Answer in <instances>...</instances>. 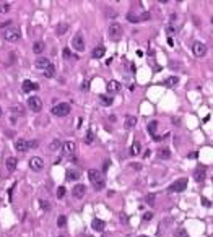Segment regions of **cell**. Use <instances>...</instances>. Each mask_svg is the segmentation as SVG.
<instances>
[{
  "label": "cell",
  "mask_w": 213,
  "mask_h": 237,
  "mask_svg": "<svg viewBox=\"0 0 213 237\" xmlns=\"http://www.w3.org/2000/svg\"><path fill=\"white\" fill-rule=\"evenodd\" d=\"M187 188V179H178L171 184V187L167 188V192L171 193H178V192H184Z\"/></svg>",
  "instance_id": "cell-4"
},
{
  "label": "cell",
  "mask_w": 213,
  "mask_h": 237,
  "mask_svg": "<svg viewBox=\"0 0 213 237\" xmlns=\"http://www.w3.org/2000/svg\"><path fill=\"white\" fill-rule=\"evenodd\" d=\"M142 237H145V236H142Z\"/></svg>",
  "instance_id": "cell-47"
},
{
  "label": "cell",
  "mask_w": 213,
  "mask_h": 237,
  "mask_svg": "<svg viewBox=\"0 0 213 237\" xmlns=\"http://www.w3.org/2000/svg\"><path fill=\"white\" fill-rule=\"evenodd\" d=\"M140 151H142V145H140V141H135L132 145V148H130V154L137 156V154H140Z\"/></svg>",
  "instance_id": "cell-23"
},
{
  "label": "cell",
  "mask_w": 213,
  "mask_h": 237,
  "mask_svg": "<svg viewBox=\"0 0 213 237\" xmlns=\"http://www.w3.org/2000/svg\"><path fill=\"white\" fill-rule=\"evenodd\" d=\"M106 88H107V91H109V93H117V91L121 89V83H119V81H116V80H111L106 85Z\"/></svg>",
  "instance_id": "cell-17"
},
{
  "label": "cell",
  "mask_w": 213,
  "mask_h": 237,
  "mask_svg": "<svg viewBox=\"0 0 213 237\" xmlns=\"http://www.w3.org/2000/svg\"><path fill=\"white\" fill-rule=\"evenodd\" d=\"M2 114H3V111H2V107H0V117H2Z\"/></svg>",
  "instance_id": "cell-44"
},
{
  "label": "cell",
  "mask_w": 213,
  "mask_h": 237,
  "mask_svg": "<svg viewBox=\"0 0 213 237\" xmlns=\"http://www.w3.org/2000/svg\"><path fill=\"white\" fill-rule=\"evenodd\" d=\"M93 140H94V133H93V130H88L86 135H85V143L86 145H91Z\"/></svg>",
  "instance_id": "cell-28"
},
{
  "label": "cell",
  "mask_w": 213,
  "mask_h": 237,
  "mask_svg": "<svg viewBox=\"0 0 213 237\" xmlns=\"http://www.w3.org/2000/svg\"><path fill=\"white\" fill-rule=\"evenodd\" d=\"M64 57H65V59H70V57H72L70 49H64Z\"/></svg>",
  "instance_id": "cell-42"
},
{
  "label": "cell",
  "mask_w": 213,
  "mask_h": 237,
  "mask_svg": "<svg viewBox=\"0 0 213 237\" xmlns=\"http://www.w3.org/2000/svg\"><path fill=\"white\" fill-rule=\"evenodd\" d=\"M64 195H65V187H59V188H57V197L64 198Z\"/></svg>",
  "instance_id": "cell-36"
},
{
  "label": "cell",
  "mask_w": 213,
  "mask_h": 237,
  "mask_svg": "<svg viewBox=\"0 0 213 237\" xmlns=\"http://www.w3.org/2000/svg\"><path fill=\"white\" fill-rule=\"evenodd\" d=\"M59 237H64V236H59Z\"/></svg>",
  "instance_id": "cell-46"
},
{
  "label": "cell",
  "mask_w": 213,
  "mask_h": 237,
  "mask_svg": "<svg viewBox=\"0 0 213 237\" xmlns=\"http://www.w3.org/2000/svg\"><path fill=\"white\" fill-rule=\"evenodd\" d=\"M8 10H10V3H7V2H0V13H7Z\"/></svg>",
  "instance_id": "cell-33"
},
{
  "label": "cell",
  "mask_w": 213,
  "mask_h": 237,
  "mask_svg": "<svg viewBox=\"0 0 213 237\" xmlns=\"http://www.w3.org/2000/svg\"><path fill=\"white\" fill-rule=\"evenodd\" d=\"M29 167L33 169V171H41V169L44 167V161H42L41 158H38V156L31 158L29 159Z\"/></svg>",
  "instance_id": "cell-9"
},
{
  "label": "cell",
  "mask_w": 213,
  "mask_h": 237,
  "mask_svg": "<svg viewBox=\"0 0 213 237\" xmlns=\"http://www.w3.org/2000/svg\"><path fill=\"white\" fill-rule=\"evenodd\" d=\"M150 20V13L148 11H145V13H142V16L138 18V21H148Z\"/></svg>",
  "instance_id": "cell-40"
},
{
  "label": "cell",
  "mask_w": 213,
  "mask_h": 237,
  "mask_svg": "<svg viewBox=\"0 0 213 237\" xmlns=\"http://www.w3.org/2000/svg\"><path fill=\"white\" fill-rule=\"evenodd\" d=\"M91 227L96 232H102V231H104V221H101V219H93Z\"/></svg>",
  "instance_id": "cell-20"
},
{
  "label": "cell",
  "mask_w": 213,
  "mask_h": 237,
  "mask_svg": "<svg viewBox=\"0 0 213 237\" xmlns=\"http://www.w3.org/2000/svg\"><path fill=\"white\" fill-rule=\"evenodd\" d=\"M102 237H109V236H106V234H104V236H102Z\"/></svg>",
  "instance_id": "cell-45"
},
{
  "label": "cell",
  "mask_w": 213,
  "mask_h": 237,
  "mask_svg": "<svg viewBox=\"0 0 213 237\" xmlns=\"http://www.w3.org/2000/svg\"><path fill=\"white\" fill-rule=\"evenodd\" d=\"M151 218H153V213L148 211V213H145V214H143V221H150Z\"/></svg>",
  "instance_id": "cell-41"
},
{
  "label": "cell",
  "mask_w": 213,
  "mask_h": 237,
  "mask_svg": "<svg viewBox=\"0 0 213 237\" xmlns=\"http://www.w3.org/2000/svg\"><path fill=\"white\" fill-rule=\"evenodd\" d=\"M148 132H150V133H151V135H155V133H156V128H158V122L156 120H151V122H148Z\"/></svg>",
  "instance_id": "cell-24"
},
{
  "label": "cell",
  "mask_w": 213,
  "mask_h": 237,
  "mask_svg": "<svg viewBox=\"0 0 213 237\" xmlns=\"http://www.w3.org/2000/svg\"><path fill=\"white\" fill-rule=\"evenodd\" d=\"M68 29H70V25H68V23H59V25L56 26V34L57 36H64Z\"/></svg>",
  "instance_id": "cell-15"
},
{
  "label": "cell",
  "mask_w": 213,
  "mask_h": 237,
  "mask_svg": "<svg viewBox=\"0 0 213 237\" xmlns=\"http://www.w3.org/2000/svg\"><path fill=\"white\" fill-rule=\"evenodd\" d=\"M41 208H42V210H46V211H49V210H51V205H49L46 200H41Z\"/></svg>",
  "instance_id": "cell-38"
},
{
  "label": "cell",
  "mask_w": 213,
  "mask_h": 237,
  "mask_svg": "<svg viewBox=\"0 0 213 237\" xmlns=\"http://www.w3.org/2000/svg\"><path fill=\"white\" fill-rule=\"evenodd\" d=\"M99 99H101V102H102V104H106V106H111V104H112V97L111 96L101 94V96H99Z\"/></svg>",
  "instance_id": "cell-32"
},
{
  "label": "cell",
  "mask_w": 213,
  "mask_h": 237,
  "mask_svg": "<svg viewBox=\"0 0 213 237\" xmlns=\"http://www.w3.org/2000/svg\"><path fill=\"white\" fill-rule=\"evenodd\" d=\"M62 151L65 153V154H73L75 153V141H72V140H68V141H65V143H62Z\"/></svg>",
  "instance_id": "cell-12"
},
{
  "label": "cell",
  "mask_w": 213,
  "mask_h": 237,
  "mask_svg": "<svg viewBox=\"0 0 213 237\" xmlns=\"http://www.w3.org/2000/svg\"><path fill=\"white\" fill-rule=\"evenodd\" d=\"M72 47L75 49L76 52H81L85 49V39H83V34L81 33H76L73 41H72Z\"/></svg>",
  "instance_id": "cell-6"
},
{
  "label": "cell",
  "mask_w": 213,
  "mask_h": 237,
  "mask_svg": "<svg viewBox=\"0 0 213 237\" xmlns=\"http://www.w3.org/2000/svg\"><path fill=\"white\" fill-rule=\"evenodd\" d=\"M59 148H62V143H60V140H57V138H56V140L49 145V150H51V151H57Z\"/></svg>",
  "instance_id": "cell-25"
},
{
  "label": "cell",
  "mask_w": 213,
  "mask_h": 237,
  "mask_svg": "<svg viewBox=\"0 0 213 237\" xmlns=\"http://www.w3.org/2000/svg\"><path fill=\"white\" fill-rule=\"evenodd\" d=\"M104 52H106V49L104 47H101V45H98V47H94L93 49V59H101V57H104Z\"/></svg>",
  "instance_id": "cell-21"
},
{
  "label": "cell",
  "mask_w": 213,
  "mask_h": 237,
  "mask_svg": "<svg viewBox=\"0 0 213 237\" xmlns=\"http://www.w3.org/2000/svg\"><path fill=\"white\" fill-rule=\"evenodd\" d=\"M88 177H90L91 184L94 185V190H102V188L106 187V180H104L102 172L96 171V169H90V171H88Z\"/></svg>",
  "instance_id": "cell-1"
},
{
  "label": "cell",
  "mask_w": 213,
  "mask_h": 237,
  "mask_svg": "<svg viewBox=\"0 0 213 237\" xmlns=\"http://www.w3.org/2000/svg\"><path fill=\"white\" fill-rule=\"evenodd\" d=\"M57 226L59 227H65L67 226V218L65 216H59L57 218Z\"/></svg>",
  "instance_id": "cell-34"
},
{
  "label": "cell",
  "mask_w": 213,
  "mask_h": 237,
  "mask_svg": "<svg viewBox=\"0 0 213 237\" xmlns=\"http://www.w3.org/2000/svg\"><path fill=\"white\" fill-rule=\"evenodd\" d=\"M122 26L119 23H112L109 25V29H107V36H109V39L112 41H119L122 37Z\"/></svg>",
  "instance_id": "cell-3"
},
{
  "label": "cell",
  "mask_w": 213,
  "mask_h": 237,
  "mask_svg": "<svg viewBox=\"0 0 213 237\" xmlns=\"http://www.w3.org/2000/svg\"><path fill=\"white\" fill-rule=\"evenodd\" d=\"M167 44L171 45V47H173V45H174V42H173V39H171V37H169V39H167Z\"/></svg>",
  "instance_id": "cell-43"
},
{
  "label": "cell",
  "mask_w": 213,
  "mask_h": 237,
  "mask_svg": "<svg viewBox=\"0 0 213 237\" xmlns=\"http://www.w3.org/2000/svg\"><path fill=\"white\" fill-rule=\"evenodd\" d=\"M20 37H21L20 29H16V28H8V29H5V41H8V42H16Z\"/></svg>",
  "instance_id": "cell-5"
},
{
  "label": "cell",
  "mask_w": 213,
  "mask_h": 237,
  "mask_svg": "<svg viewBox=\"0 0 213 237\" xmlns=\"http://www.w3.org/2000/svg\"><path fill=\"white\" fill-rule=\"evenodd\" d=\"M44 49H46V45H44L42 41H36L34 44H33V52H34V54H42Z\"/></svg>",
  "instance_id": "cell-19"
},
{
  "label": "cell",
  "mask_w": 213,
  "mask_h": 237,
  "mask_svg": "<svg viewBox=\"0 0 213 237\" xmlns=\"http://www.w3.org/2000/svg\"><path fill=\"white\" fill-rule=\"evenodd\" d=\"M16 164H18V161H16V158H13V156H10L5 161V166H7V169H8L10 172H13L16 169Z\"/></svg>",
  "instance_id": "cell-18"
},
{
  "label": "cell",
  "mask_w": 213,
  "mask_h": 237,
  "mask_svg": "<svg viewBox=\"0 0 213 237\" xmlns=\"http://www.w3.org/2000/svg\"><path fill=\"white\" fill-rule=\"evenodd\" d=\"M15 148H16V151H20V153L28 151V141L23 140V138H18L15 141Z\"/></svg>",
  "instance_id": "cell-13"
},
{
  "label": "cell",
  "mask_w": 213,
  "mask_h": 237,
  "mask_svg": "<svg viewBox=\"0 0 213 237\" xmlns=\"http://www.w3.org/2000/svg\"><path fill=\"white\" fill-rule=\"evenodd\" d=\"M158 156L161 158V159H169V158H171L169 148H159V150H158Z\"/></svg>",
  "instance_id": "cell-22"
},
{
  "label": "cell",
  "mask_w": 213,
  "mask_h": 237,
  "mask_svg": "<svg viewBox=\"0 0 213 237\" xmlns=\"http://www.w3.org/2000/svg\"><path fill=\"white\" fill-rule=\"evenodd\" d=\"M54 73H56V67H54V65H52V63H51V65L47 67L46 70H44V76H47V78H51V76H54Z\"/></svg>",
  "instance_id": "cell-26"
},
{
  "label": "cell",
  "mask_w": 213,
  "mask_h": 237,
  "mask_svg": "<svg viewBox=\"0 0 213 237\" xmlns=\"http://www.w3.org/2000/svg\"><path fill=\"white\" fill-rule=\"evenodd\" d=\"M72 193H73L75 198H83L85 193H86V187L83 185V184H76V185L73 187V190H72Z\"/></svg>",
  "instance_id": "cell-10"
},
{
  "label": "cell",
  "mask_w": 213,
  "mask_h": 237,
  "mask_svg": "<svg viewBox=\"0 0 213 237\" xmlns=\"http://www.w3.org/2000/svg\"><path fill=\"white\" fill-rule=\"evenodd\" d=\"M49 65H51V62H49V59H46V57H39V59L36 60V67H38L39 70H42V71L46 70Z\"/></svg>",
  "instance_id": "cell-14"
},
{
  "label": "cell",
  "mask_w": 213,
  "mask_h": 237,
  "mask_svg": "<svg viewBox=\"0 0 213 237\" xmlns=\"http://www.w3.org/2000/svg\"><path fill=\"white\" fill-rule=\"evenodd\" d=\"M21 89L25 91V93H29V91L39 89V85H38V83H34V81L25 80V81H23V85H21Z\"/></svg>",
  "instance_id": "cell-11"
},
{
  "label": "cell",
  "mask_w": 213,
  "mask_h": 237,
  "mask_svg": "<svg viewBox=\"0 0 213 237\" xmlns=\"http://www.w3.org/2000/svg\"><path fill=\"white\" fill-rule=\"evenodd\" d=\"M174 236H176V237H189L187 236V231H186L184 227H178V229L174 231Z\"/></svg>",
  "instance_id": "cell-29"
},
{
  "label": "cell",
  "mask_w": 213,
  "mask_h": 237,
  "mask_svg": "<svg viewBox=\"0 0 213 237\" xmlns=\"http://www.w3.org/2000/svg\"><path fill=\"white\" fill-rule=\"evenodd\" d=\"M70 111H72V107L68 102H59L57 106L52 107V114L56 117H65L70 114Z\"/></svg>",
  "instance_id": "cell-2"
},
{
  "label": "cell",
  "mask_w": 213,
  "mask_h": 237,
  "mask_svg": "<svg viewBox=\"0 0 213 237\" xmlns=\"http://www.w3.org/2000/svg\"><path fill=\"white\" fill-rule=\"evenodd\" d=\"M192 52L195 57H203L205 54H207V45L203 44V42H200V41H197V42H194L192 45Z\"/></svg>",
  "instance_id": "cell-8"
},
{
  "label": "cell",
  "mask_w": 213,
  "mask_h": 237,
  "mask_svg": "<svg viewBox=\"0 0 213 237\" xmlns=\"http://www.w3.org/2000/svg\"><path fill=\"white\" fill-rule=\"evenodd\" d=\"M178 76H169V78H167L166 81H164V83H166V86H169V88H171V86H176L178 85Z\"/></svg>",
  "instance_id": "cell-30"
},
{
  "label": "cell",
  "mask_w": 213,
  "mask_h": 237,
  "mask_svg": "<svg viewBox=\"0 0 213 237\" xmlns=\"http://www.w3.org/2000/svg\"><path fill=\"white\" fill-rule=\"evenodd\" d=\"M203 179H205V169H197L195 171V180H198V182H202Z\"/></svg>",
  "instance_id": "cell-27"
},
{
  "label": "cell",
  "mask_w": 213,
  "mask_h": 237,
  "mask_svg": "<svg viewBox=\"0 0 213 237\" xmlns=\"http://www.w3.org/2000/svg\"><path fill=\"white\" fill-rule=\"evenodd\" d=\"M80 88H81V89H83V91H88V89H90V81L83 80V83H81V85H80Z\"/></svg>",
  "instance_id": "cell-39"
},
{
  "label": "cell",
  "mask_w": 213,
  "mask_h": 237,
  "mask_svg": "<svg viewBox=\"0 0 213 237\" xmlns=\"http://www.w3.org/2000/svg\"><path fill=\"white\" fill-rule=\"evenodd\" d=\"M137 117L135 115H127L125 117V124H124V127H125L127 130H130V128H133V127L137 125Z\"/></svg>",
  "instance_id": "cell-16"
},
{
  "label": "cell",
  "mask_w": 213,
  "mask_h": 237,
  "mask_svg": "<svg viewBox=\"0 0 213 237\" xmlns=\"http://www.w3.org/2000/svg\"><path fill=\"white\" fill-rule=\"evenodd\" d=\"M28 106H29V109L33 112H41V109H42V101L38 96H31L28 99Z\"/></svg>",
  "instance_id": "cell-7"
},
{
  "label": "cell",
  "mask_w": 213,
  "mask_h": 237,
  "mask_svg": "<svg viewBox=\"0 0 213 237\" xmlns=\"http://www.w3.org/2000/svg\"><path fill=\"white\" fill-rule=\"evenodd\" d=\"M145 202H147L148 205H153V203H155V195H153V193H150V195H147V198H145Z\"/></svg>",
  "instance_id": "cell-37"
},
{
  "label": "cell",
  "mask_w": 213,
  "mask_h": 237,
  "mask_svg": "<svg viewBox=\"0 0 213 237\" xmlns=\"http://www.w3.org/2000/svg\"><path fill=\"white\" fill-rule=\"evenodd\" d=\"M127 20L130 21V23H138V16H135L133 13H129L127 15Z\"/></svg>",
  "instance_id": "cell-35"
},
{
  "label": "cell",
  "mask_w": 213,
  "mask_h": 237,
  "mask_svg": "<svg viewBox=\"0 0 213 237\" xmlns=\"http://www.w3.org/2000/svg\"><path fill=\"white\" fill-rule=\"evenodd\" d=\"M67 179L68 180H76V179H80V174L76 171H68L67 172Z\"/></svg>",
  "instance_id": "cell-31"
}]
</instances>
